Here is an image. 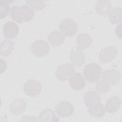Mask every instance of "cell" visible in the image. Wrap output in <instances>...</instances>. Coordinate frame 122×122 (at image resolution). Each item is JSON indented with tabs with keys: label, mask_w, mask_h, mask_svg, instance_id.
<instances>
[{
	"label": "cell",
	"mask_w": 122,
	"mask_h": 122,
	"mask_svg": "<svg viewBox=\"0 0 122 122\" xmlns=\"http://www.w3.org/2000/svg\"><path fill=\"white\" fill-rule=\"evenodd\" d=\"M84 102L92 116L99 118L104 115L105 109L101 103V97L97 92L92 90L87 92L84 95Z\"/></svg>",
	"instance_id": "1"
},
{
	"label": "cell",
	"mask_w": 122,
	"mask_h": 122,
	"mask_svg": "<svg viewBox=\"0 0 122 122\" xmlns=\"http://www.w3.org/2000/svg\"><path fill=\"white\" fill-rule=\"evenodd\" d=\"M102 72V68L96 63L87 64L83 69V75L89 82L94 83L100 78Z\"/></svg>",
	"instance_id": "2"
},
{
	"label": "cell",
	"mask_w": 122,
	"mask_h": 122,
	"mask_svg": "<svg viewBox=\"0 0 122 122\" xmlns=\"http://www.w3.org/2000/svg\"><path fill=\"white\" fill-rule=\"evenodd\" d=\"M75 71V68L73 64L66 63L60 65L57 68L55 76L57 79L60 81H66L74 73Z\"/></svg>",
	"instance_id": "3"
},
{
	"label": "cell",
	"mask_w": 122,
	"mask_h": 122,
	"mask_svg": "<svg viewBox=\"0 0 122 122\" xmlns=\"http://www.w3.org/2000/svg\"><path fill=\"white\" fill-rule=\"evenodd\" d=\"M59 28L61 33L66 37L74 36L78 31V27L74 20L67 18L62 20L59 24Z\"/></svg>",
	"instance_id": "4"
},
{
	"label": "cell",
	"mask_w": 122,
	"mask_h": 122,
	"mask_svg": "<svg viewBox=\"0 0 122 122\" xmlns=\"http://www.w3.org/2000/svg\"><path fill=\"white\" fill-rule=\"evenodd\" d=\"M110 87L118 84L121 81V74L115 69H109L104 71L100 77Z\"/></svg>",
	"instance_id": "5"
},
{
	"label": "cell",
	"mask_w": 122,
	"mask_h": 122,
	"mask_svg": "<svg viewBox=\"0 0 122 122\" xmlns=\"http://www.w3.org/2000/svg\"><path fill=\"white\" fill-rule=\"evenodd\" d=\"M50 50L48 43L44 40H39L34 41L31 46V52L34 55L41 57L48 54Z\"/></svg>",
	"instance_id": "6"
},
{
	"label": "cell",
	"mask_w": 122,
	"mask_h": 122,
	"mask_svg": "<svg viewBox=\"0 0 122 122\" xmlns=\"http://www.w3.org/2000/svg\"><path fill=\"white\" fill-rule=\"evenodd\" d=\"M41 83L34 79L28 80L23 85V91L25 93L30 97L37 96L41 92Z\"/></svg>",
	"instance_id": "7"
},
{
	"label": "cell",
	"mask_w": 122,
	"mask_h": 122,
	"mask_svg": "<svg viewBox=\"0 0 122 122\" xmlns=\"http://www.w3.org/2000/svg\"><path fill=\"white\" fill-rule=\"evenodd\" d=\"M55 111L58 116L61 117H69L73 114L74 109L69 102L61 101L56 106Z\"/></svg>",
	"instance_id": "8"
},
{
	"label": "cell",
	"mask_w": 122,
	"mask_h": 122,
	"mask_svg": "<svg viewBox=\"0 0 122 122\" xmlns=\"http://www.w3.org/2000/svg\"><path fill=\"white\" fill-rule=\"evenodd\" d=\"M117 54V49L113 46H107L101 51L99 54V59L103 63L112 61Z\"/></svg>",
	"instance_id": "9"
},
{
	"label": "cell",
	"mask_w": 122,
	"mask_h": 122,
	"mask_svg": "<svg viewBox=\"0 0 122 122\" xmlns=\"http://www.w3.org/2000/svg\"><path fill=\"white\" fill-rule=\"evenodd\" d=\"M70 58L72 64L78 67L82 65L85 61V53L79 47H73L71 49Z\"/></svg>",
	"instance_id": "10"
},
{
	"label": "cell",
	"mask_w": 122,
	"mask_h": 122,
	"mask_svg": "<svg viewBox=\"0 0 122 122\" xmlns=\"http://www.w3.org/2000/svg\"><path fill=\"white\" fill-rule=\"evenodd\" d=\"M19 31V29L18 25L13 21L6 22L3 25L2 32L3 36L8 39H12L16 37Z\"/></svg>",
	"instance_id": "11"
},
{
	"label": "cell",
	"mask_w": 122,
	"mask_h": 122,
	"mask_svg": "<svg viewBox=\"0 0 122 122\" xmlns=\"http://www.w3.org/2000/svg\"><path fill=\"white\" fill-rule=\"evenodd\" d=\"M26 102L23 99L17 98L11 102L10 105V112L14 115H19L23 113L26 110Z\"/></svg>",
	"instance_id": "12"
},
{
	"label": "cell",
	"mask_w": 122,
	"mask_h": 122,
	"mask_svg": "<svg viewBox=\"0 0 122 122\" xmlns=\"http://www.w3.org/2000/svg\"><path fill=\"white\" fill-rule=\"evenodd\" d=\"M69 84L72 89L79 91L85 87V81L81 73H75L70 78Z\"/></svg>",
	"instance_id": "13"
},
{
	"label": "cell",
	"mask_w": 122,
	"mask_h": 122,
	"mask_svg": "<svg viewBox=\"0 0 122 122\" xmlns=\"http://www.w3.org/2000/svg\"><path fill=\"white\" fill-rule=\"evenodd\" d=\"M121 105V100L119 96H113L108 99L105 105V109L109 113L117 112Z\"/></svg>",
	"instance_id": "14"
},
{
	"label": "cell",
	"mask_w": 122,
	"mask_h": 122,
	"mask_svg": "<svg viewBox=\"0 0 122 122\" xmlns=\"http://www.w3.org/2000/svg\"><path fill=\"white\" fill-rule=\"evenodd\" d=\"M78 47L81 49H85L90 47L92 42L90 35L86 33L79 34L75 40Z\"/></svg>",
	"instance_id": "15"
},
{
	"label": "cell",
	"mask_w": 122,
	"mask_h": 122,
	"mask_svg": "<svg viewBox=\"0 0 122 122\" xmlns=\"http://www.w3.org/2000/svg\"><path fill=\"white\" fill-rule=\"evenodd\" d=\"M65 41L64 35L59 31H52L49 34L48 37L49 43L54 46H57L62 45Z\"/></svg>",
	"instance_id": "16"
},
{
	"label": "cell",
	"mask_w": 122,
	"mask_h": 122,
	"mask_svg": "<svg viewBox=\"0 0 122 122\" xmlns=\"http://www.w3.org/2000/svg\"><path fill=\"white\" fill-rule=\"evenodd\" d=\"M95 9L99 14L106 15L112 9V5L108 0H98L96 3Z\"/></svg>",
	"instance_id": "17"
},
{
	"label": "cell",
	"mask_w": 122,
	"mask_h": 122,
	"mask_svg": "<svg viewBox=\"0 0 122 122\" xmlns=\"http://www.w3.org/2000/svg\"><path fill=\"white\" fill-rule=\"evenodd\" d=\"M40 122H56L59 121L54 112L50 109H46L40 112L38 117Z\"/></svg>",
	"instance_id": "18"
},
{
	"label": "cell",
	"mask_w": 122,
	"mask_h": 122,
	"mask_svg": "<svg viewBox=\"0 0 122 122\" xmlns=\"http://www.w3.org/2000/svg\"><path fill=\"white\" fill-rule=\"evenodd\" d=\"M14 47V42L12 41L4 40L0 43V53L4 57L9 56L12 52Z\"/></svg>",
	"instance_id": "19"
},
{
	"label": "cell",
	"mask_w": 122,
	"mask_h": 122,
	"mask_svg": "<svg viewBox=\"0 0 122 122\" xmlns=\"http://www.w3.org/2000/svg\"><path fill=\"white\" fill-rule=\"evenodd\" d=\"M122 9L120 7H115L113 8L109 13V19L110 22L115 24L120 22L122 19Z\"/></svg>",
	"instance_id": "20"
},
{
	"label": "cell",
	"mask_w": 122,
	"mask_h": 122,
	"mask_svg": "<svg viewBox=\"0 0 122 122\" xmlns=\"http://www.w3.org/2000/svg\"><path fill=\"white\" fill-rule=\"evenodd\" d=\"M10 15L11 19L16 22L19 24L24 22L21 6H14L12 7L10 10Z\"/></svg>",
	"instance_id": "21"
},
{
	"label": "cell",
	"mask_w": 122,
	"mask_h": 122,
	"mask_svg": "<svg viewBox=\"0 0 122 122\" xmlns=\"http://www.w3.org/2000/svg\"><path fill=\"white\" fill-rule=\"evenodd\" d=\"M21 8L23 22H29L30 21L34 15V12L33 9L26 4L22 5Z\"/></svg>",
	"instance_id": "22"
},
{
	"label": "cell",
	"mask_w": 122,
	"mask_h": 122,
	"mask_svg": "<svg viewBox=\"0 0 122 122\" xmlns=\"http://www.w3.org/2000/svg\"><path fill=\"white\" fill-rule=\"evenodd\" d=\"M25 2L26 5L30 6L37 11H40L43 9L45 6V2L43 0H25Z\"/></svg>",
	"instance_id": "23"
},
{
	"label": "cell",
	"mask_w": 122,
	"mask_h": 122,
	"mask_svg": "<svg viewBox=\"0 0 122 122\" xmlns=\"http://www.w3.org/2000/svg\"><path fill=\"white\" fill-rule=\"evenodd\" d=\"M8 0L0 1V19L6 17L10 11V6Z\"/></svg>",
	"instance_id": "24"
},
{
	"label": "cell",
	"mask_w": 122,
	"mask_h": 122,
	"mask_svg": "<svg viewBox=\"0 0 122 122\" xmlns=\"http://www.w3.org/2000/svg\"><path fill=\"white\" fill-rule=\"evenodd\" d=\"M122 22H119V24H118L116 26V29H115V32L118 37H119L120 39H122L121 37V27H122Z\"/></svg>",
	"instance_id": "25"
}]
</instances>
